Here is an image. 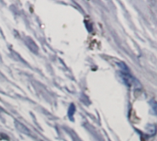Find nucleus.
I'll return each mask as SVG.
<instances>
[{
	"label": "nucleus",
	"instance_id": "obj_1",
	"mask_svg": "<svg viewBox=\"0 0 157 141\" xmlns=\"http://www.w3.org/2000/svg\"><path fill=\"white\" fill-rule=\"evenodd\" d=\"M16 127H17L20 132H22V133L29 134V130L26 127H24L22 124H20V123H18V122H16Z\"/></svg>",
	"mask_w": 157,
	"mask_h": 141
}]
</instances>
